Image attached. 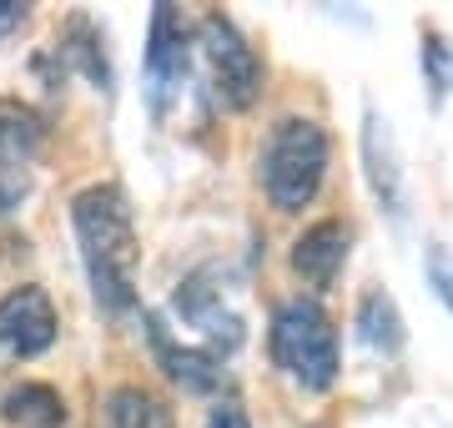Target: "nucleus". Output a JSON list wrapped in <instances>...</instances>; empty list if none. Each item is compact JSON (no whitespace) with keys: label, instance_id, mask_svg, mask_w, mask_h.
<instances>
[{"label":"nucleus","instance_id":"1","mask_svg":"<svg viewBox=\"0 0 453 428\" xmlns=\"http://www.w3.org/2000/svg\"><path fill=\"white\" fill-rule=\"evenodd\" d=\"M71 232L81 248V267L91 297L106 317L136 313V267H142V237L131 197L116 181H91L71 197Z\"/></svg>","mask_w":453,"mask_h":428},{"label":"nucleus","instance_id":"2","mask_svg":"<svg viewBox=\"0 0 453 428\" xmlns=\"http://www.w3.org/2000/svg\"><path fill=\"white\" fill-rule=\"evenodd\" d=\"M327 157H333V141H327V132L312 116H282V121H273V132H267L262 157H257L267 202H273L277 212L312 207V197L323 192Z\"/></svg>","mask_w":453,"mask_h":428},{"label":"nucleus","instance_id":"3","mask_svg":"<svg viewBox=\"0 0 453 428\" xmlns=\"http://www.w3.org/2000/svg\"><path fill=\"white\" fill-rule=\"evenodd\" d=\"M267 348H273V363L297 388L327 394L338 383V323L327 317V308L318 297L277 302L273 328H267Z\"/></svg>","mask_w":453,"mask_h":428},{"label":"nucleus","instance_id":"4","mask_svg":"<svg viewBox=\"0 0 453 428\" xmlns=\"http://www.w3.org/2000/svg\"><path fill=\"white\" fill-rule=\"evenodd\" d=\"M196 50H202V66H207V86H211V101L222 106V111H247L252 101L262 96V81H267V66H262V56L252 50L232 16L222 11H211L202 16L196 26Z\"/></svg>","mask_w":453,"mask_h":428},{"label":"nucleus","instance_id":"5","mask_svg":"<svg viewBox=\"0 0 453 428\" xmlns=\"http://www.w3.org/2000/svg\"><path fill=\"white\" fill-rule=\"evenodd\" d=\"M192 26L181 20L177 5H157L151 31H146V106H151V116H166L172 96L181 91L187 71H192Z\"/></svg>","mask_w":453,"mask_h":428},{"label":"nucleus","instance_id":"6","mask_svg":"<svg viewBox=\"0 0 453 428\" xmlns=\"http://www.w3.org/2000/svg\"><path fill=\"white\" fill-rule=\"evenodd\" d=\"M61 332L56 302L41 282H20L0 297V353L11 358H41Z\"/></svg>","mask_w":453,"mask_h":428},{"label":"nucleus","instance_id":"7","mask_svg":"<svg viewBox=\"0 0 453 428\" xmlns=\"http://www.w3.org/2000/svg\"><path fill=\"white\" fill-rule=\"evenodd\" d=\"M142 323H146V338H151V353L162 363V373L172 383H181V394H222L226 373L217 353H207L196 343H177L157 313H142Z\"/></svg>","mask_w":453,"mask_h":428},{"label":"nucleus","instance_id":"8","mask_svg":"<svg viewBox=\"0 0 453 428\" xmlns=\"http://www.w3.org/2000/svg\"><path fill=\"white\" fill-rule=\"evenodd\" d=\"M348 252H353V227L338 222V217H323V222H312L297 242H292V272L308 282V287H333L348 263Z\"/></svg>","mask_w":453,"mask_h":428},{"label":"nucleus","instance_id":"9","mask_svg":"<svg viewBox=\"0 0 453 428\" xmlns=\"http://www.w3.org/2000/svg\"><path fill=\"white\" fill-rule=\"evenodd\" d=\"M177 313L192 323L202 338H207V353H217V348H237L242 343V323H237V313H226V302L217 287H207V278L196 272V278L181 282L177 293Z\"/></svg>","mask_w":453,"mask_h":428},{"label":"nucleus","instance_id":"10","mask_svg":"<svg viewBox=\"0 0 453 428\" xmlns=\"http://www.w3.org/2000/svg\"><path fill=\"white\" fill-rule=\"evenodd\" d=\"M363 162H368V181L378 192V202L393 217H403V166H398V151H393L388 121L378 111H368V121H363Z\"/></svg>","mask_w":453,"mask_h":428},{"label":"nucleus","instance_id":"11","mask_svg":"<svg viewBox=\"0 0 453 428\" xmlns=\"http://www.w3.org/2000/svg\"><path fill=\"white\" fill-rule=\"evenodd\" d=\"M41 147H46V116L31 101L0 96V172L31 166Z\"/></svg>","mask_w":453,"mask_h":428},{"label":"nucleus","instance_id":"12","mask_svg":"<svg viewBox=\"0 0 453 428\" xmlns=\"http://www.w3.org/2000/svg\"><path fill=\"white\" fill-rule=\"evenodd\" d=\"M101 428H177V413L142 383H116L101 403Z\"/></svg>","mask_w":453,"mask_h":428},{"label":"nucleus","instance_id":"13","mask_svg":"<svg viewBox=\"0 0 453 428\" xmlns=\"http://www.w3.org/2000/svg\"><path fill=\"white\" fill-rule=\"evenodd\" d=\"M0 418L11 428H61L65 424V398L50 383H16L0 398Z\"/></svg>","mask_w":453,"mask_h":428},{"label":"nucleus","instance_id":"14","mask_svg":"<svg viewBox=\"0 0 453 428\" xmlns=\"http://www.w3.org/2000/svg\"><path fill=\"white\" fill-rule=\"evenodd\" d=\"M353 323H357V338L368 348H378V353H398V348H403V317H398V302H393L383 287L363 293Z\"/></svg>","mask_w":453,"mask_h":428},{"label":"nucleus","instance_id":"15","mask_svg":"<svg viewBox=\"0 0 453 428\" xmlns=\"http://www.w3.org/2000/svg\"><path fill=\"white\" fill-rule=\"evenodd\" d=\"M101 46H106V41H101L96 20H91V16H71L61 26V46H56V50H61L71 66H81L96 86H111V66H106V50H101Z\"/></svg>","mask_w":453,"mask_h":428},{"label":"nucleus","instance_id":"16","mask_svg":"<svg viewBox=\"0 0 453 428\" xmlns=\"http://www.w3.org/2000/svg\"><path fill=\"white\" fill-rule=\"evenodd\" d=\"M423 71H428L434 96L443 101L453 91V46L443 41V35H428V41H423Z\"/></svg>","mask_w":453,"mask_h":428},{"label":"nucleus","instance_id":"17","mask_svg":"<svg viewBox=\"0 0 453 428\" xmlns=\"http://www.w3.org/2000/svg\"><path fill=\"white\" fill-rule=\"evenodd\" d=\"M202 428H252V418H247V409H242V398L237 394H217Z\"/></svg>","mask_w":453,"mask_h":428},{"label":"nucleus","instance_id":"18","mask_svg":"<svg viewBox=\"0 0 453 428\" xmlns=\"http://www.w3.org/2000/svg\"><path fill=\"white\" fill-rule=\"evenodd\" d=\"M428 278H434L438 302H443L449 317H453V257H449V248H428Z\"/></svg>","mask_w":453,"mask_h":428},{"label":"nucleus","instance_id":"19","mask_svg":"<svg viewBox=\"0 0 453 428\" xmlns=\"http://www.w3.org/2000/svg\"><path fill=\"white\" fill-rule=\"evenodd\" d=\"M26 16H31V11H26L20 0H0V35L20 31V26H26Z\"/></svg>","mask_w":453,"mask_h":428}]
</instances>
